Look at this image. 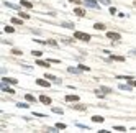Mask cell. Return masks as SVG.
Segmentation results:
<instances>
[{
  "label": "cell",
  "instance_id": "obj_1",
  "mask_svg": "<svg viewBox=\"0 0 136 133\" xmlns=\"http://www.w3.org/2000/svg\"><path fill=\"white\" fill-rule=\"evenodd\" d=\"M74 38L82 39V41H90V34L89 33H82V31H75V33H74Z\"/></svg>",
  "mask_w": 136,
  "mask_h": 133
},
{
  "label": "cell",
  "instance_id": "obj_2",
  "mask_svg": "<svg viewBox=\"0 0 136 133\" xmlns=\"http://www.w3.org/2000/svg\"><path fill=\"white\" fill-rule=\"evenodd\" d=\"M107 38H108V39H113V41H116V39H121L120 33H115V31H107Z\"/></svg>",
  "mask_w": 136,
  "mask_h": 133
},
{
  "label": "cell",
  "instance_id": "obj_3",
  "mask_svg": "<svg viewBox=\"0 0 136 133\" xmlns=\"http://www.w3.org/2000/svg\"><path fill=\"white\" fill-rule=\"evenodd\" d=\"M84 3H85L87 7H90V8H99V3H97L95 0H84Z\"/></svg>",
  "mask_w": 136,
  "mask_h": 133
},
{
  "label": "cell",
  "instance_id": "obj_4",
  "mask_svg": "<svg viewBox=\"0 0 136 133\" xmlns=\"http://www.w3.org/2000/svg\"><path fill=\"white\" fill-rule=\"evenodd\" d=\"M46 79H49V81H53V82H56V84H62V81H61L59 77H56V76H51V74H46Z\"/></svg>",
  "mask_w": 136,
  "mask_h": 133
},
{
  "label": "cell",
  "instance_id": "obj_5",
  "mask_svg": "<svg viewBox=\"0 0 136 133\" xmlns=\"http://www.w3.org/2000/svg\"><path fill=\"white\" fill-rule=\"evenodd\" d=\"M0 89H2L3 92H8V94H15V90H13V89H10V87H7V84H5V82H2V84H0Z\"/></svg>",
  "mask_w": 136,
  "mask_h": 133
},
{
  "label": "cell",
  "instance_id": "obj_6",
  "mask_svg": "<svg viewBox=\"0 0 136 133\" xmlns=\"http://www.w3.org/2000/svg\"><path fill=\"white\" fill-rule=\"evenodd\" d=\"M39 102H43V103H46V105H51L53 100L49 99V97H46V95H39Z\"/></svg>",
  "mask_w": 136,
  "mask_h": 133
},
{
  "label": "cell",
  "instance_id": "obj_7",
  "mask_svg": "<svg viewBox=\"0 0 136 133\" xmlns=\"http://www.w3.org/2000/svg\"><path fill=\"white\" fill-rule=\"evenodd\" d=\"M36 84L38 86H43V87H49V82L44 81V79H36Z\"/></svg>",
  "mask_w": 136,
  "mask_h": 133
},
{
  "label": "cell",
  "instance_id": "obj_8",
  "mask_svg": "<svg viewBox=\"0 0 136 133\" xmlns=\"http://www.w3.org/2000/svg\"><path fill=\"white\" fill-rule=\"evenodd\" d=\"M79 100V95H66V102H77Z\"/></svg>",
  "mask_w": 136,
  "mask_h": 133
},
{
  "label": "cell",
  "instance_id": "obj_9",
  "mask_svg": "<svg viewBox=\"0 0 136 133\" xmlns=\"http://www.w3.org/2000/svg\"><path fill=\"white\" fill-rule=\"evenodd\" d=\"M20 5H21V7H26V8H31V7H33V3H31V2H28V0H21V2H20Z\"/></svg>",
  "mask_w": 136,
  "mask_h": 133
},
{
  "label": "cell",
  "instance_id": "obj_10",
  "mask_svg": "<svg viewBox=\"0 0 136 133\" xmlns=\"http://www.w3.org/2000/svg\"><path fill=\"white\" fill-rule=\"evenodd\" d=\"M2 82H5V84H16V79H10V77H3V79H2Z\"/></svg>",
  "mask_w": 136,
  "mask_h": 133
},
{
  "label": "cell",
  "instance_id": "obj_11",
  "mask_svg": "<svg viewBox=\"0 0 136 133\" xmlns=\"http://www.w3.org/2000/svg\"><path fill=\"white\" fill-rule=\"evenodd\" d=\"M36 64H38V66H43V67H49V61H41V59H38Z\"/></svg>",
  "mask_w": 136,
  "mask_h": 133
},
{
  "label": "cell",
  "instance_id": "obj_12",
  "mask_svg": "<svg viewBox=\"0 0 136 133\" xmlns=\"http://www.w3.org/2000/svg\"><path fill=\"white\" fill-rule=\"evenodd\" d=\"M92 122H97V123H102V122H103V117H100V115H94V117H92Z\"/></svg>",
  "mask_w": 136,
  "mask_h": 133
},
{
  "label": "cell",
  "instance_id": "obj_13",
  "mask_svg": "<svg viewBox=\"0 0 136 133\" xmlns=\"http://www.w3.org/2000/svg\"><path fill=\"white\" fill-rule=\"evenodd\" d=\"M74 13H75L77 17H84V15H85V12H84L82 8H75V10H74Z\"/></svg>",
  "mask_w": 136,
  "mask_h": 133
},
{
  "label": "cell",
  "instance_id": "obj_14",
  "mask_svg": "<svg viewBox=\"0 0 136 133\" xmlns=\"http://www.w3.org/2000/svg\"><path fill=\"white\" fill-rule=\"evenodd\" d=\"M118 87H120L121 90H131V87H133V86H130V84H128V86H126V84H120Z\"/></svg>",
  "mask_w": 136,
  "mask_h": 133
},
{
  "label": "cell",
  "instance_id": "obj_15",
  "mask_svg": "<svg viewBox=\"0 0 136 133\" xmlns=\"http://www.w3.org/2000/svg\"><path fill=\"white\" fill-rule=\"evenodd\" d=\"M67 71L70 72V74H79V72H80L79 67H67Z\"/></svg>",
  "mask_w": 136,
  "mask_h": 133
},
{
  "label": "cell",
  "instance_id": "obj_16",
  "mask_svg": "<svg viewBox=\"0 0 136 133\" xmlns=\"http://www.w3.org/2000/svg\"><path fill=\"white\" fill-rule=\"evenodd\" d=\"M94 28H95V30H99V31H102V30H105V25H103V23H95V25H94Z\"/></svg>",
  "mask_w": 136,
  "mask_h": 133
},
{
  "label": "cell",
  "instance_id": "obj_17",
  "mask_svg": "<svg viewBox=\"0 0 136 133\" xmlns=\"http://www.w3.org/2000/svg\"><path fill=\"white\" fill-rule=\"evenodd\" d=\"M5 5L10 7V8H13V10H20V7H18V5H13L12 2H5Z\"/></svg>",
  "mask_w": 136,
  "mask_h": 133
},
{
  "label": "cell",
  "instance_id": "obj_18",
  "mask_svg": "<svg viewBox=\"0 0 136 133\" xmlns=\"http://www.w3.org/2000/svg\"><path fill=\"white\" fill-rule=\"evenodd\" d=\"M110 59H113V61H121V63L125 61V58H123V56H111Z\"/></svg>",
  "mask_w": 136,
  "mask_h": 133
},
{
  "label": "cell",
  "instance_id": "obj_19",
  "mask_svg": "<svg viewBox=\"0 0 136 133\" xmlns=\"http://www.w3.org/2000/svg\"><path fill=\"white\" fill-rule=\"evenodd\" d=\"M62 26H64V28H74V23H70V21H64Z\"/></svg>",
  "mask_w": 136,
  "mask_h": 133
},
{
  "label": "cell",
  "instance_id": "obj_20",
  "mask_svg": "<svg viewBox=\"0 0 136 133\" xmlns=\"http://www.w3.org/2000/svg\"><path fill=\"white\" fill-rule=\"evenodd\" d=\"M100 90H102V92H105V94H110V92H111V89H110V87H105V86H103V87H100Z\"/></svg>",
  "mask_w": 136,
  "mask_h": 133
},
{
  "label": "cell",
  "instance_id": "obj_21",
  "mask_svg": "<svg viewBox=\"0 0 136 133\" xmlns=\"http://www.w3.org/2000/svg\"><path fill=\"white\" fill-rule=\"evenodd\" d=\"M56 128L58 130H64L66 128V123H56Z\"/></svg>",
  "mask_w": 136,
  "mask_h": 133
},
{
  "label": "cell",
  "instance_id": "obj_22",
  "mask_svg": "<svg viewBox=\"0 0 136 133\" xmlns=\"http://www.w3.org/2000/svg\"><path fill=\"white\" fill-rule=\"evenodd\" d=\"M25 99L28 100V102H34V97L31 95V94H26V95H25Z\"/></svg>",
  "mask_w": 136,
  "mask_h": 133
},
{
  "label": "cell",
  "instance_id": "obj_23",
  "mask_svg": "<svg viewBox=\"0 0 136 133\" xmlns=\"http://www.w3.org/2000/svg\"><path fill=\"white\" fill-rule=\"evenodd\" d=\"M12 21H13L15 25H21V23H23V21H21L20 18H12Z\"/></svg>",
  "mask_w": 136,
  "mask_h": 133
},
{
  "label": "cell",
  "instance_id": "obj_24",
  "mask_svg": "<svg viewBox=\"0 0 136 133\" xmlns=\"http://www.w3.org/2000/svg\"><path fill=\"white\" fill-rule=\"evenodd\" d=\"M12 53H13L15 56H21V54H23V53H21L20 49H12Z\"/></svg>",
  "mask_w": 136,
  "mask_h": 133
},
{
  "label": "cell",
  "instance_id": "obj_25",
  "mask_svg": "<svg viewBox=\"0 0 136 133\" xmlns=\"http://www.w3.org/2000/svg\"><path fill=\"white\" fill-rule=\"evenodd\" d=\"M16 105H18L20 108H28V107H30V105H26V103H23V102H18Z\"/></svg>",
  "mask_w": 136,
  "mask_h": 133
},
{
  "label": "cell",
  "instance_id": "obj_26",
  "mask_svg": "<svg viewBox=\"0 0 136 133\" xmlns=\"http://www.w3.org/2000/svg\"><path fill=\"white\" fill-rule=\"evenodd\" d=\"M53 112H54V113H62V108H59V107H53Z\"/></svg>",
  "mask_w": 136,
  "mask_h": 133
},
{
  "label": "cell",
  "instance_id": "obj_27",
  "mask_svg": "<svg viewBox=\"0 0 136 133\" xmlns=\"http://www.w3.org/2000/svg\"><path fill=\"white\" fill-rule=\"evenodd\" d=\"M5 31H7V33H13L15 30H13V26H5Z\"/></svg>",
  "mask_w": 136,
  "mask_h": 133
},
{
  "label": "cell",
  "instance_id": "obj_28",
  "mask_svg": "<svg viewBox=\"0 0 136 133\" xmlns=\"http://www.w3.org/2000/svg\"><path fill=\"white\" fill-rule=\"evenodd\" d=\"M75 110H85V105H74Z\"/></svg>",
  "mask_w": 136,
  "mask_h": 133
},
{
  "label": "cell",
  "instance_id": "obj_29",
  "mask_svg": "<svg viewBox=\"0 0 136 133\" xmlns=\"http://www.w3.org/2000/svg\"><path fill=\"white\" fill-rule=\"evenodd\" d=\"M79 69H80V71H90V67H89V66H82V64L79 66Z\"/></svg>",
  "mask_w": 136,
  "mask_h": 133
},
{
  "label": "cell",
  "instance_id": "obj_30",
  "mask_svg": "<svg viewBox=\"0 0 136 133\" xmlns=\"http://www.w3.org/2000/svg\"><path fill=\"white\" fill-rule=\"evenodd\" d=\"M31 53H33V56H36V58H39V56H41V54H43V53H41V51H31Z\"/></svg>",
  "mask_w": 136,
  "mask_h": 133
},
{
  "label": "cell",
  "instance_id": "obj_31",
  "mask_svg": "<svg viewBox=\"0 0 136 133\" xmlns=\"http://www.w3.org/2000/svg\"><path fill=\"white\" fill-rule=\"evenodd\" d=\"M46 43H48V44H51V46H56V44H58L54 39H49V41H46Z\"/></svg>",
  "mask_w": 136,
  "mask_h": 133
},
{
  "label": "cell",
  "instance_id": "obj_32",
  "mask_svg": "<svg viewBox=\"0 0 136 133\" xmlns=\"http://www.w3.org/2000/svg\"><path fill=\"white\" fill-rule=\"evenodd\" d=\"M20 17H21V18H26V20L30 18V15H28V13H20Z\"/></svg>",
  "mask_w": 136,
  "mask_h": 133
},
{
  "label": "cell",
  "instance_id": "obj_33",
  "mask_svg": "<svg viewBox=\"0 0 136 133\" xmlns=\"http://www.w3.org/2000/svg\"><path fill=\"white\" fill-rule=\"evenodd\" d=\"M115 130H118V132H125V127H118V125H116Z\"/></svg>",
  "mask_w": 136,
  "mask_h": 133
},
{
  "label": "cell",
  "instance_id": "obj_34",
  "mask_svg": "<svg viewBox=\"0 0 136 133\" xmlns=\"http://www.w3.org/2000/svg\"><path fill=\"white\" fill-rule=\"evenodd\" d=\"M102 5H110V0H100Z\"/></svg>",
  "mask_w": 136,
  "mask_h": 133
},
{
  "label": "cell",
  "instance_id": "obj_35",
  "mask_svg": "<svg viewBox=\"0 0 136 133\" xmlns=\"http://www.w3.org/2000/svg\"><path fill=\"white\" fill-rule=\"evenodd\" d=\"M110 13H111V15H115V13H116V8H113V7H110Z\"/></svg>",
  "mask_w": 136,
  "mask_h": 133
},
{
  "label": "cell",
  "instance_id": "obj_36",
  "mask_svg": "<svg viewBox=\"0 0 136 133\" xmlns=\"http://www.w3.org/2000/svg\"><path fill=\"white\" fill-rule=\"evenodd\" d=\"M69 2H72V3H75V5H79L80 2H84V0H69Z\"/></svg>",
  "mask_w": 136,
  "mask_h": 133
}]
</instances>
